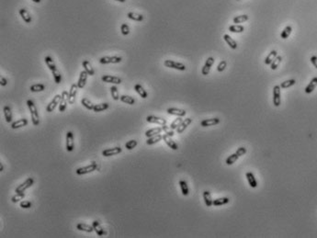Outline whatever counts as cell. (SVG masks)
<instances>
[{
    "label": "cell",
    "instance_id": "46",
    "mask_svg": "<svg viewBox=\"0 0 317 238\" xmlns=\"http://www.w3.org/2000/svg\"><path fill=\"white\" fill-rule=\"evenodd\" d=\"M247 20H248L247 15H240V16H236L233 18L234 23H243Z\"/></svg>",
    "mask_w": 317,
    "mask_h": 238
},
{
    "label": "cell",
    "instance_id": "59",
    "mask_svg": "<svg viewBox=\"0 0 317 238\" xmlns=\"http://www.w3.org/2000/svg\"><path fill=\"white\" fill-rule=\"evenodd\" d=\"M0 84H1L2 87H5V86H6V84H7V80H6L4 76H1V78H0Z\"/></svg>",
    "mask_w": 317,
    "mask_h": 238
},
{
    "label": "cell",
    "instance_id": "1",
    "mask_svg": "<svg viewBox=\"0 0 317 238\" xmlns=\"http://www.w3.org/2000/svg\"><path fill=\"white\" fill-rule=\"evenodd\" d=\"M27 105H28L29 110H30V111L31 120H32L33 125L38 126V125L40 124V117H39L38 110H37V108H36L34 102H33L31 99H29V100H27Z\"/></svg>",
    "mask_w": 317,
    "mask_h": 238
},
{
    "label": "cell",
    "instance_id": "18",
    "mask_svg": "<svg viewBox=\"0 0 317 238\" xmlns=\"http://www.w3.org/2000/svg\"><path fill=\"white\" fill-rule=\"evenodd\" d=\"M220 123V119L219 118H212V119H203L200 122V125L202 127H210V126H214Z\"/></svg>",
    "mask_w": 317,
    "mask_h": 238
},
{
    "label": "cell",
    "instance_id": "20",
    "mask_svg": "<svg viewBox=\"0 0 317 238\" xmlns=\"http://www.w3.org/2000/svg\"><path fill=\"white\" fill-rule=\"evenodd\" d=\"M19 15L22 18V19L26 22V23H30L32 21L31 16L30 15V13L28 12V10L26 8H20L19 9Z\"/></svg>",
    "mask_w": 317,
    "mask_h": 238
},
{
    "label": "cell",
    "instance_id": "60",
    "mask_svg": "<svg viewBox=\"0 0 317 238\" xmlns=\"http://www.w3.org/2000/svg\"><path fill=\"white\" fill-rule=\"evenodd\" d=\"M4 170V166H3V164H0V172H2Z\"/></svg>",
    "mask_w": 317,
    "mask_h": 238
},
{
    "label": "cell",
    "instance_id": "22",
    "mask_svg": "<svg viewBox=\"0 0 317 238\" xmlns=\"http://www.w3.org/2000/svg\"><path fill=\"white\" fill-rule=\"evenodd\" d=\"M92 226H93L94 231L97 233L98 236H102L105 235V231H104V229L102 228V226L100 225V224L98 223V221H94V222L92 223Z\"/></svg>",
    "mask_w": 317,
    "mask_h": 238
},
{
    "label": "cell",
    "instance_id": "30",
    "mask_svg": "<svg viewBox=\"0 0 317 238\" xmlns=\"http://www.w3.org/2000/svg\"><path fill=\"white\" fill-rule=\"evenodd\" d=\"M162 131H163L162 127H157V128L150 129V130H148V131H145V136H146L147 138H149V137H152V136H154V135L158 134V133H161Z\"/></svg>",
    "mask_w": 317,
    "mask_h": 238
},
{
    "label": "cell",
    "instance_id": "5",
    "mask_svg": "<svg viewBox=\"0 0 317 238\" xmlns=\"http://www.w3.org/2000/svg\"><path fill=\"white\" fill-rule=\"evenodd\" d=\"M122 58L121 56H103L99 59V63L102 64L107 63H119L122 62Z\"/></svg>",
    "mask_w": 317,
    "mask_h": 238
},
{
    "label": "cell",
    "instance_id": "62",
    "mask_svg": "<svg viewBox=\"0 0 317 238\" xmlns=\"http://www.w3.org/2000/svg\"><path fill=\"white\" fill-rule=\"evenodd\" d=\"M31 1H33V2H35V3H41L42 0H31Z\"/></svg>",
    "mask_w": 317,
    "mask_h": 238
},
{
    "label": "cell",
    "instance_id": "47",
    "mask_svg": "<svg viewBox=\"0 0 317 238\" xmlns=\"http://www.w3.org/2000/svg\"><path fill=\"white\" fill-rule=\"evenodd\" d=\"M291 31H292V28L291 27V26H287L283 30H282V32H281V34H280V37L282 38V39H287L290 35H291Z\"/></svg>",
    "mask_w": 317,
    "mask_h": 238
},
{
    "label": "cell",
    "instance_id": "21",
    "mask_svg": "<svg viewBox=\"0 0 317 238\" xmlns=\"http://www.w3.org/2000/svg\"><path fill=\"white\" fill-rule=\"evenodd\" d=\"M223 40L226 42V43L230 46L231 49H234V50L237 49V47H238L237 42L234 39H232V37H230L228 34H224L223 35Z\"/></svg>",
    "mask_w": 317,
    "mask_h": 238
},
{
    "label": "cell",
    "instance_id": "24",
    "mask_svg": "<svg viewBox=\"0 0 317 238\" xmlns=\"http://www.w3.org/2000/svg\"><path fill=\"white\" fill-rule=\"evenodd\" d=\"M134 89L135 91L139 94V96L142 98V99H146L148 97V93L145 91V89L140 85V84H136L134 86Z\"/></svg>",
    "mask_w": 317,
    "mask_h": 238
},
{
    "label": "cell",
    "instance_id": "36",
    "mask_svg": "<svg viewBox=\"0 0 317 238\" xmlns=\"http://www.w3.org/2000/svg\"><path fill=\"white\" fill-rule=\"evenodd\" d=\"M229 30L231 32H234V33H242L244 30H245V27L242 26V25H238V24H235V25H232L229 27Z\"/></svg>",
    "mask_w": 317,
    "mask_h": 238
},
{
    "label": "cell",
    "instance_id": "57",
    "mask_svg": "<svg viewBox=\"0 0 317 238\" xmlns=\"http://www.w3.org/2000/svg\"><path fill=\"white\" fill-rule=\"evenodd\" d=\"M247 148H245V147H239V148L236 150V154L239 155V157L245 155L247 154Z\"/></svg>",
    "mask_w": 317,
    "mask_h": 238
},
{
    "label": "cell",
    "instance_id": "51",
    "mask_svg": "<svg viewBox=\"0 0 317 238\" xmlns=\"http://www.w3.org/2000/svg\"><path fill=\"white\" fill-rule=\"evenodd\" d=\"M137 145V141L136 140H130L125 143V147L128 150H132L133 148H135Z\"/></svg>",
    "mask_w": 317,
    "mask_h": 238
},
{
    "label": "cell",
    "instance_id": "32",
    "mask_svg": "<svg viewBox=\"0 0 317 238\" xmlns=\"http://www.w3.org/2000/svg\"><path fill=\"white\" fill-rule=\"evenodd\" d=\"M127 17L131 19V20H135V21H142L143 20V16L138 13H134V12H129L127 14Z\"/></svg>",
    "mask_w": 317,
    "mask_h": 238
},
{
    "label": "cell",
    "instance_id": "29",
    "mask_svg": "<svg viewBox=\"0 0 317 238\" xmlns=\"http://www.w3.org/2000/svg\"><path fill=\"white\" fill-rule=\"evenodd\" d=\"M247 181H248V184L251 188H256L257 187V182H256V179L255 178L254 174L252 172H247Z\"/></svg>",
    "mask_w": 317,
    "mask_h": 238
},
{
    "label": "cell",
    "instance_id": "16",
    "mask_svg": "<svg viewBox=\"0 0 317 238\" xmlns=\"http://www.w3.org/2000/svg\"><path fill=\"white\" fill-rule=\"evenodd\" d=\"M101 80L105 83H112V84H121L122 79L117 77V76H112V75H103L101 77Z\"/></svg>",
    "mask_w": 317,
    "mask_h": 238
},
{
    "label": "cell",
    "instance_id": "61",
    "mask_svg": "<svg viewBox=\"0 0 317 238\" xmlns=\"http://www.w3.org/2000/svg\"><path fill=\"white\" fill-rule=\"evenodd\" d=\"M114 1H117V2H121V3H124V2H126V0H114Z\"/></svg>",
    "mask_w": 317,
    "mask_h": 238
},
{
    "label": "cell",
    "instance_id": "41",
    "mask_svg": "<svg viewBox=\"0 0 317 238\" xmlns=\"http://www.w3.org/2000/svg\"><path fill=\"white\" fill-rule=\"evenodd\" d=\"M30 89L31 92H42L45 89V86L43 84H35L30 86Z\"/></svg>",
    "mask_w": 317,
    "mask_h": 238
},
{
    "label": "cell",
    "instance_id": "6",
    "mask_svg": "<svg viewBox=\"0 0 317 238\" xmlns=\"http://www.w3.org/2000/svg\"><path fill=\"white\" fill-rule=\"evenodd\" d=\"M281 99H280V87L275 86L273 87V104L275 107H279L280 105Z\"/></svg>",
    "mask_w": 317,
    "mask_h": 238
},
{
    "label": "cell",
    "instance_id": "35",
    "mask_svg": "<svg viewBox=\"0 0 317 238\" xmlns=\"http://www.w3.org/2000/svg\"><path fill=\"white\" fill-rule=\"evenodd\" d=\"M229 202H230L229 198H219V199L213 200L212 205H214V206H222V205H225V204H227Z\"/></svg>",
    "mask_w": 317,
    "mask_h": 238
},
{
    "label": "cell",
    "instance_id": "55",
    "mask_svg": "<svg viewBox=\"0 0 317 238\" xmlns=\"http://www.w3.org/2000/svg\"><path fill=\"white\" fill-rule=\"evenodd\" d=\"M226 65H227V62H226L225 60L221 61L220 63H219L218 66H217V71H218V72H223V70L225 69Z\"/></svg>",
    "mask_w": 317,
    "mask_h": 238
},
{
    "label": "cell",
    "instance_id": "27",
    "mask_svg": "<svg viewBox=\"0 0 317 238\" xmlns=\"http://www.w3.org/2000/svg\"><path fill=\"white\" fill-rule=\"evenodd\" d=\"M82 64H83V67H84L85 71H86V73H87L89 75H95V71H94V69H93L91 63H89V61L85 60V61L82 63Z\"/></svg>",
    "mask_w": 317,
    "mask_h": 238
},
{
    "label": "cell",
    "instance_id": "3",
    "mask_svg": "<svg viewBox=\"0 0 317 238\" xmlns=\"http://www.w3.org/2000/svg\"><path fill=\"white\" fill-rule=\"evenodd\" d=\"M98 169V164L96 162H91L90 165L86 166V167H79L76 169V174L77 175H85L90 172H93L95 170Z\"/></svg>",
    "mask_w": 317,
    "mask_h": 238
},
{
    "label": "cell",
    "instance_id": "39",
    "mask_svg": "<svg viewBox=\"0 0 317 238\" xmlns=\"http://www.w3.org/2000/svg\"><path fill=\"white\" fill-rule=\"evenodd\" d=\"M179 186H180L181 192H182L183 196H188L189 193H190V190H189V187H188L187 182L185 180H180L179 181Z\"/></svg>",
    "mask_w": 317,
    "mask_h": 238
},
{
    "label": "cell",
    "instance_id": "56",
    "mask_svg": "<svg viewBox=\"0 0 317 238\" xmlns=\"http://www.w3.org/2000/svg\"><path fill=\"white\" fill-rule=\"evenodd\" d=\"M31 206H32V203L30 200H25V201L20 202V207L22 209H30L31 208Z\"/></svg>",
    "mask_w": 317,
    "mask_h": 238
},
{
    "label": "cell",
    "instance_id": "63",
    "mask_svg": "<svg viewBox=\"0 0 317 238\" xmlns=\"http://www.w3.org/2000/svg\"><path fill=\"white\" fill-rule=\"evenodd\" d=\"M237 1H239V0H237Z\"/></svg>",
    "mask_w": 317,
    "mask_h": 238
},
{
    "label": "cell",
    "instance_id": "48",
    "mask_svg": "<svg viewBox=\"0 0 317 238\" xmlns=\"http://www.w3.org/2000/svg\"><path fill=\"white\" fill-rule=\"evenodd\" d=\"M110 93H111V97L114 100H119V99L121 98L119 95V90H118L116 86H112L110 87Z\"/></svg>",
    "mask_w": 317,
    "mask_h": 238
},
{
    "label": "cell",
    "instance_id": "44",
    "mask_svg": "<svg viewBox=\"0 0 317 238\" xmlns=\"http://www.w3.org/2000/svg\"><path fill=\"white\" fill-rule=\"evenodd\" d=\"M281 61H282V57H281L280 55H277V57L273 60V62L271 63V64H270V68H271L272 70H276V69L279 67V65L280 64Z\"/></svg>",
    "mask_w": 317,
    "mask_h": 238
},
{
    "label": "cell",
    "instance_id": "43",
    "mask_svg": "<svg viewBox=\"0 0 317 238\" xmlns=\"http://www.w3.org/2000/svg\"><path fill=\"white\" fill-rule=\"evenodd\" d=\"M295 83H296V81H295V79H290V80H286V81H284V82H282L281 84H280V88H283V89H285V88H289V87H292V86H294L295 85Z\"/></svg>",
    "mask_w": 317,
    "mask_h": 238
},
{
    "label": "cell",
    "instance_id": "52",
    "mask_svg": "<svg viewBox=\"0 0 317 238\" xmlns=\"http://www.w3.org/2000/svg\"><path fill=\"white\" fill-rule=\"evenodd\" d=\"M182 121H183L182 117H178L177 119H175V120H174V121L171 123V125H170V128H171V129H173V130L177 129V128L179 126V124H180Z\"/></svg>",
    "mask_w": 317,
    "mask_h": 238
},
{
    "label": "cell",
    "instance_id": "28",
    "mask_svg": "<svg viewBox=\"0 0 317 238\" xmlns=\"http://www.w3.org/2000/svg\"><path fill=\"white\" fill-rule=\"evenodd\" d=\"M163 139V135H161L160 133L156 134V135H154L152 137H149L148 140L146 141V143L148 145H152V144H154L156 143H158L159 141H161Z\"/></svg>",
    "mask_w": 317,
    "mask_h": 238
},
{
    "label": "cell",
    "instance_id": "17",
    "mask_svg": "<svg viewBox=\"0 0 317 238\" xmlns=\"http://www.w3.org/2000/svg\"><path fill=\"white\" fill-rule=\"evenodd\" d=\"M87 75H88V74L86 73V71H85V70H84V71H81L80 76H79L78 82H77L78 88H83V87L86 86V79H87Z\"/></svg>",
    "mask_w": 317,
    "mask_h": 238
},
{
    "label": "cell",
    "instance_id": "4",
    "mask_svg": "<svg viewBox=\"0 0 317 238\" xmlns=\"http://www.w3.org/2000/svg\"><path fill=\"white\" fill-rule=\"evenodd\" d=\"M34 183V179L32 178H29L25 180V182H23L22 184H20L18 188H16L15 191L16 193H21V192H24L27 188H30Z\"/></svg>",
    "mask_w": 317,
    "mask_h": 238
},
{
    "label": "cell",
    "instance_id": "25",
    "mask_svg": "<svg viewBox=\"0 0 317 238\" xmlns=\"http://www.w3.org/2000/svg\"><path fill=\"white\" fill-rule=\"evenodd\" d=\"M76 229L79 230V231H84V232H86V233H91L92 231H94V228L93 226L89 225V224H83V223H80L76 225Z\"/></svg>",
    "mask_w": 317,
    "mask_h": 238
},
{
    "label": "cell",
    "instance_id": "2",
    "mask_svg": "<svg viewBox=\"0 0 317 238\" xmlns=\"http://www.w3.org/2000/svg\"><path fill=\"white\" fill-rule=\"evenodd\" d=\"M164 64L166 67L168 68H173L176 70H179V71H185L187 69L186 65L182 63H179L176 61H172V60H166L164 62Z\"/></svg>",
    "mask_w": 317,
    "mask_h": 238
},
{
    "label": "cell",
    "instance_id": "45",
    "mask_svg": "<svg viewBox=\"0 0 317 238\" xmlns=\"http://www.w3.org/2000/svg\"><path fill=\"white\" fill-rule=\"evenodd\" d=\"M120 99H121L122 102H124V103H126V104H129V105H133V104L135 103V99H134L132 97H130V96L123 95V96H122V97L120 98Z\"/></svg>",
    "mask_w": 317,
    "mask_h": 238
},
{
    "label": "cell",
    "instance_id": "33",
    "mask_svg": "<svg viewBox=\"0 0 317 238\" xmlns=\"http://www.w3.org/2000/svg\"><path fill=\"white\" fill-rule=\"evenodd\" d=\"M110 108L109 103H100V104H96L94 106L93 111L95 112H100V111H104L106 110H108Z\"/></svg>",
    "mask_w": 317,
    "mask_h": 238
},
{
    "label": "cell",
    "instance_id": "19",
    "mask_svg": "<svg viewBox=\"0 0 317 238\" xmlns=\"http://www.w3.org/2000/svg\"><path fill=\"white\" fill-rule=\"evenodd\" d=\"M192 122V119L191 118H187V119H183V121L179 124V126L176 129L177 130V132L178 133H182L186 129L187 127L190 125V123Z\"/></svg>",
    "mask_w": 317,
    "mask_h": 238
},
{
    "label": "cell",
    "instance_id": "37",
    "mask_svg": "<svg viewBox=\"0 0 317 238\" xmlns=\"http://www.w3.org/2000/svg\"><path fill=\"white\" fill-rule=\"evenodd\" d=\"M44 61H45L47 66L49 67V69L51 70V72H53V71H54V70L57 69V67H56V65H55L54 60H53V58H52L51 56H46V57L44 58Z\"/></svg>",
    "mask_w": 317,
    "mask_h": 238
},
{
    "label": "cell",
    "instance_id": "58",
    "mask_svg": "<svg viewBox=\"0 0 317 238\" xmlns=\"http://www.w3.org/2000/svg\"><path fill=\"white\" fill-rule=\"evenodd\" d=\"M311 63L314 64V66L317 69V56H315V55H314V56H312L311 57Z\"/></svg>",
    "mask_w": 317,
    "mask_h": 238
},
{
    "label": "cell",
    "instance_id": "54",
    "mask_svg": "<svg viewBox=\"0 0 317 238\" xmlns=\"http://www.w3.org/2000/svg\"><path fill=\"white\" fill-rule=\"evenodd\" d=\"M162 129H163V131H165L166 134H167V135H169V136H171V137L174 135V131H173V129H171L170 127L167 126V124H166V125H163V126H162Z\"/></svg>",
    "mask_w": 317,
    "mask_h": 238
},
{
    "label": "cell",
    "instance_id": "50",
    "mask_svg": "<svg viewBox=\"0 0 317 238\" xmlns=\"http://www.w3.org/2000/svg\"><path fill=\"white\" fill-rule=\"evenodd\" d=\"M24 198H25V194H24L23 192H21V193H16V195H14V196L12 197L11 200H12V202L16 203V202L19 201L20 200H23Z\"/></svg>",
    "mask_w": 317,
    "mask_h": 238
},
{
    "label": "cell",
    "instance_id": "31",
    "mask_svg": "<svg viewBox=\"0 0 317 238\" xmlns=\"http://www.w3.org/2000/svg\"><path fill=\"white\" fill-rule=\"evenodd\" d=\"M28 124V119H20L18 120H16L12 123L11 125V128L12 129H18V128H21V127H24Z\"/></svg>",
    "mask_w": 317,
    "mask_h": 238
},
{
    "label": "cell",
    "instance_id": "13",
    "mask_svg": "<svg viewBox=\"0 0 317 238\" xmlns=\"http://www.w3.org/2000/svg\"><path fill=\"white\" fill-rule=\"evenodd\" d=\"M68 99H69V93H67V91H63L62 99H61L60 105H59V111L61 112H63L65 111L66 106H67V102H68Z\"/></svg>",
    "mask_w": 317,
    "mask_h": 238
},
{
    "label": "cell",
    "instance_id": "49",
    "mask_svg": "<svg viewBox=\"0 0 317 238\" xmlns=\"http://www.w3.org/2000/svg\"><path fill=\"white\" fill-rule=\"evenodd\" d=\"M52 73H53V75H54V78L55 83H56V84H60L61 81H62V75H61L60 71H59L58 69H56V70L53 71Z\"/></svg>",
    "mask_w": 317,
    "mask_h": 238
},
{
    "label": "cell",
    "instance_id": "10",
    "mask_svg": "<svg viewBox=\"0 0 317 238\" xmlns=\"http://www.w3.org/2000/svg\"><path fill=\"white\" fill-rule=\"evenodd\" d=\"M120 153H122V148L120 146H117V147L108 148V149L103 150L102 155L106 156V157H109V156H111V155H118Z\"/></svg>",
    "mask_w": 317,
    "mask_h": 238
},
{
    "label": "cell",
    "instance_id": "11",
    "mask_svg": "<svg viewBox=\"0 0 317 238\" xmlns=\"http://www.w3.org/2000/svg\"><path fill=\"white\" fill-rule=\"evenodd\" d=\"M77 89H78L77 84H73L71 86V88H70V91H69V99H68V103L69 104H74V103L76 93H77Z\"/></svg>",
    "mask_w": 317,
    "mask_h": 238
},
{
    "label": "cell",
    "instance_id": "34",
    "mask_svg": "<svg viewBox=\"0 0 317 238\" xmlns=\"http://www.w3.org/2000/svg\"><path fill=\"white\" fill-rule=\"evenodd\" d=\"M4 115H5V119L6 122H11L12 121V112H11V109L8 106H5L4 109Z\"/></svg>",
    "mask_w": 317,
    "mask_h": 238
},
{
    "label": "cell",
    "instance_id": "9",
    "mask_svg": "<svg viewBox=\"0 0 317 238\" xmlns=\"http://www.w3.org/2000/svg\"><path fill=\"white\" fill-rule=\"evenodd\" d=\"M214 61H215V60H214L213 57H209L208 59L206 60L205 64H204V66H203L202 69H201V74H202L203 75H209V73H210V71H211V68L212 64L214 63Z\"/></svg>",
    "mask_w": 317,
    "mask_h": 238
},
{
    "label": "cell",
    "instance_id": "8",
    "mask_svg": "<svg viewBox=\"0 0 317 238\" xmlns=\"http://www.w3.org/2000/svg\"><path fill=\"white\" fill-rule=\"evenodd\" d=\"M74 148V133L72 131H68L66 133V150L68 152H72Z\"/></svg>",
    "mask_w": 317,
    "mask_h": 238
},
{
    "label": "cell",
    "instance_id": "12",
    "mask_svg": "<svg viewBox=\"0 0 317 238\" xmlns=\"http://www.w3.org/2000/svg\"><path fill=\"white\" fill-rule=\"evenodd\" d=\"M163 140H164L165 143L167 144V146H168L169 148H171L172 150L177 151V150L179 149V145L177 144L176 142H174V141L171 139V136H169V135H167V134H164V135H163Z\"/></svg>",
    "mask_w": 317,
    "mask_h": 238
},
{
    "label": "cell",
    "instance_id": "15",
    "mask_svg": "<svg viewBox=\"0 0 317 238\" xmlns=\"http://www.w3.org/2000/svg\"><path fill=\"white\" fill-rule=\"evenodd\" d=\"M146 121L149 122V123H155V124H159L161 126L163 125H166L167 124V120L165 119H162L160 117H156V116H147L146 118Z\"/></svg>",
    "mask_w": 317,
    "mask_h": 238
},
{
    "label": "cell",
    "instance_id": "40",
    "mask_svg": "<svg viewBox=\"0 0 317 238\" xmlns=\"http://www.w3.org/2000/svg\"><path fill=\"white\" fill-rule=\"evenodd\" d=\"M81 104H82L86 109H87V110H89V111H93L94 106H95V105H94L88 99H86V98H84V99H81Z\"/></svg>",
    "mask_w": 317,
    "mask_h": 238
},
{
    "label": "cell",
    "instance_id": "7",
    "mask_svg": "<svg viewBox=\"0 0 317 238\" xmlns=\"http://www.w3.org/2000/svg\"><path fill=\"white\" fill-rule=\"evenodd\" d=\"M61 99H62V95H59V94L56 95V96L53 99V100L48 104V106H47V108H46V111H47V112H52V111H54V109L56 108V106L60 103Z\"/></svg>",
    "mask_w": 317,
    "mask_h": 238
},
{
    "label": "cell",
    "instance_id": "23",
    "mask_svg": "<svg viewBox=\"0 0 317 238\" xmlns=\"http://www.w3.org/2000/svg\"><path fill=\"white\" fill-rule=\"evenodd\" d=\"M317 87V77H314L312 80H311V82L309 83V85L305 87V93L306 94H311L315 89V87Z\"/></svg>",
    "mask_w": 317,
    "mask_h": 238
},
{
    "label": "cell",
    "instance_id": "42",
    "mask_svg": "<svg viewBox=\"0 0 317 238\" xmlns=\"http://www.w3.org/2000/svg\"><path fill=\"white\" fill-rule=\"evenodd\" d=\"M238 157H239V155H238L236 153H235V154H233V155H229V156L226 158V160H225L226 165H228V166L233 165L234 163L236 162V160L238 159Z\"/></svg>",
    "mask_w": 317,
    "mask_h": 238
},
{
    "label": "cell",
    "instance_id": "38",
    "mask_svg": "<svg viewBox=\"0 0 317 238\" xmlns=\"http://www.w3.org/2000/svg\"><path fill=\"white\" fill-rule=\"evenodd\" d=\"M277 55H278V53H277L276 50L271 51V52L267 54V56L266 57V59H265V63H266V64H271V63L273 62V60L277 57Z\"/></svg>",
    "mask_w": 317,
    "mask_h": 238
},
{
    "label": "cell",
    "instance_id": "26",
    "mask_svg": "<svg viewBox=\"0 0 317 238\" xmlns=\"http://www.w3.org/2000/svg\"><path fill=\"white\" fill-rule=\"evenodd\" d=\"M203 199H204V202H205V205L207 207H211L212 205V202H213V200L211 198V192L208 191V190H205L203 192Z\"/></svg>",
    "mask_w": 317,
    "mask_h": 238
},
{
    "label": "cell",
    "instance_id": "14",
    "mask_svg": "<svg viewBox=\"0 0 317 238\" xmlns=\"http://www.w3.org/2000/svg\"><path fill=\"white\" fill-rule=\"evenodd\" d=\"M167 113L170 115H175L178 117H184L187 114V111L185 110L178 109V108H169L167 109Z\"/></svg>",
    "mask_w": 317,
    "mask_h": 238
},
{
    "label": "cell",
    "instance_id": "53",
    "mask_svg": "<svg viewBox=\"0 0 317 238\" xmlns=\"http://www.w3.org/2000/svg\"><path fill=\"white\" fill-rule=\"evenodd\" d=\"M121 31L122 33V35L126 36L130 33V27L128 26V24L126 23H122V26H121Z\"/></svg>",
    "mask_w": 317,
    "mask_h": 238
}]
</instances>
